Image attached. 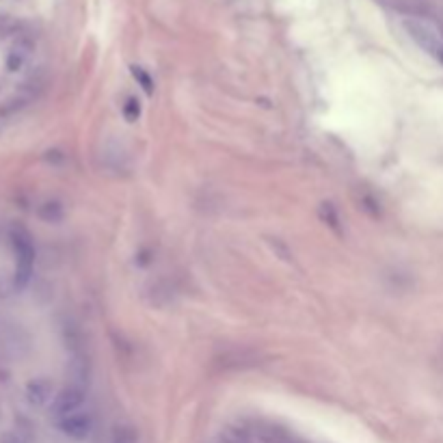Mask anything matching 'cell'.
<instances>
[{
  "label": "cell",
  "instance_id": "3957f363",
  "mask_svg": "<svg viewBox=\"0 0 443 443\" xmlns=\"http://www.w3.org/2000/svg\"><path fill=\"white\" fill-rule=\"evenodd\" d=\"M57 426L65 437H70L74 441H84V439H89V435L93 433L96 417H93L91 409L82 407L80 411H74L70 415L57 419Z\"/></svg>",
  "mask_w": 443,
  "mask_h": 443
},
{
  "label": "cell",
  "instance_id": "52a82bcc",
  "mask_svg": "<svg viewBox=\"0 0 443 443\" xmlns=\"http://www.w3.org/2000/svg\"><path fill=\"white\" fill-rule=\"evenodd\" d=\"M5 443H15V439H11V437H9V439H7Z\"/></svg>",
  "mask_w": 443,
  "mask_h": 443
},
{
  "label": "cell",
  "instance_id": "277c9868",
  "mask_svg": "<svg viewBox=\"0 0 443 443\" xmlns=\"http://www.w3.org/2000/svg\"><path fill=\"white\" fill-rule=\"evenodd\" d=\"M82 407H87V391H84V387L68 385L63 391H59V396H54L52 415H54V419H61V417L70 415L74 411H80Z\"/></svg>",
  "mask_w": 443,
  "mask_h": 443
},
{
  "label": "cell",
  "instance_id": "5b68a950",
  "mask_svg": "<svg viewBox=\"0 0 443 443\" xmlns=\"http://www.w3.org/2000/svg\"><path fill=\"white\" fill-rule=\"evenodd\" d=\"M24 393L31 407H46L52 400V383L48 379H33Z\"/></svg>",
  "mask_w": 443,
  "mask_h": 443
},
{
  "label": "cell",
  "instance_id": "7a4b0ae2",
  "mask_svg": "<svg viewBox=\"0 0 443 443\" xmlns=\"http://www.w3.org/2000/svg\"><path fill=\"white\" fill-rule=\"evenodd\" d=\"M11 245L15 251V285L24 287L31 281L35 269V247L33 240L24 230L11 232Z\"/></svg>",
  "mask_w": 443,
  "mask_h": 443
},
{
  "label": "cell",
  "instance_id": "8992f818",
  "mask_svg": "<svg viewBox=\"0 0 443 443\" xmlns=\"http://www.w3.org/2000/svg\"><path fill=\"white\" fill-rule=\"evenodd\" d=\"M110 443H137L135 430L130 426H117L113 430V437H110Z\"/></svg>",
  "mask_w": 443,
  "mask_h": 443
},
{
  "label": "cell",
  "instance_id": "6da1fadb",
  "mask_svg": "<svg viewBox=\"0 0 443 443\" xmlns=\"http://www.w3.org/2000/svg\"><path fill=\"white\" fill-rule=\"evenodd\" d=\"M403 24L419 48H424L428 54H433L437 61L443 63V33L433 24V22L422 20V17H405Z\"/></svg>",
  "mask_w": 443,
  "mask_h": 443
}]
</instances>
